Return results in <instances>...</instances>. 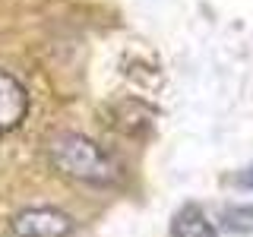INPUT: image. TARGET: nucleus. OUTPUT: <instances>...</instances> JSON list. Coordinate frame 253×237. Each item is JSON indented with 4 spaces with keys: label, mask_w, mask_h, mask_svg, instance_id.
Returning <instances> with one entry per match:
<instances>
[{
    "label": "nucleus",
    "mask_w": 253,
    "mask_h": 237,
    "mask_svg": "<svg viewBox=\"0 0 253 237\" xmlns=\"http://www.w3.org/2000/svg\"><path fill=\"white\" fill-rule=\"evenodd\" d=\"M47 158L63 177L83 180V184L108 187L117 180V164L95 139L83 133H57L47 142Z\"/></svg>",
    "instance_id": "1"
},
{
    "label": "nucleus",
    "mask_w": 253,
    "mask_h": 237,
    "mask_svg": "<svg viewBox=\"0 0 253 237\" xmlns=\"http://www.w3.org/2000/svg\"><path fill=\"white\" fill-rule=\"evenodd\" d=\"M73 228V218L54 205H32L13 218L16 237H67Z\"/></svg>",
    "instance_id": "2"
},
{
    "label": "nucleus",
    "mask_w": 253,
    "mask_h": 237,
    "mask_svg": "<svg viewBox=\"0 0 253 237\" xmlns=\"http://www.w3.org/2000/svg\"><path fill=\"white\" fill-rule=\"evenodd\" d=\"M29 114V92L16 76L0 70V136L16 130Z\"/></svg>",
    "instance_id": "3"
},
{
    "label": "nucleus",
    "mask_w": 253,
    "mask_h": 237,
    "mask_svg": "<svg viewBox=\"0 0 253 237\" xmlns=\"http://www.w3.org/2000/svg\"><path fill=\"white\" fill-rule=\"evenodd\" d=\"M171 237H215L212 221L196 205H184L171 221Z\"/></svg>",
    "instance_id": "4"
},
{
    "label": "nucleus",
    "mask_w": 253,
    "mask_h": 237,
    "mask_svg": "<svg viewBox=\"0 0 253 237\" xmlns=\"http://www.w3.org/2000/svg\"><path fill=\"white\" fill-rule=\"evenodd\" d=\"M225 228L228 231H250L253 228V205H247V209H228Z\"/></svg>",
    "instance_id": "5"
},
{
    "label": "nucleus",
    "mask_w": 253,
    "mask_h": 237,
    "mask_svg": "<svg viewBox=\"0 0 253 237\" xmlns=\"http://www.w3.org/2000/svg\"><path fill=\"white\" fill-rule=\"evenodd\" d=\"M237 184H241V187H247V190H253V164H250V168L241 174V177H237Z\"/></svg>",
    "instance_id": "6"
}]
</instances>
